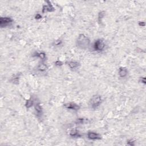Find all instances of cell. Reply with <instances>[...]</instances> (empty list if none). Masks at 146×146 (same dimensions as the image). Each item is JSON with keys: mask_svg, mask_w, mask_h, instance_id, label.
<instances>
[{"mask_svg": "<svg viewBox=\"0 0 146 146\" xmlns=\"http://www.w3.org/2000/svg\"><path fill=\"white\" fill-rule=\"evenodd\" d=\"M76 45L81 49L86 50L89 47L90 45V39L87 36L83 34H81L78 35L76 40Z\"/></svg>", "mask_w": 146, "mask_h": 146, "instance_id": "6da1fadb", "label": "cell"}, {"mask_svg": "<svg viewBox=\"0 0 146 146\" xmlns=\"http://www.w3.org/2000/svg\"><path fill=\"white\" fill-rule=\"evenodd\" d=\"M102 102V98L101 95L96 94L93 95L89 101V105L92 109H96Z\"/></svg>", "mask_w": 146, "mask_h": 146, "instance_id": "7a4b0ae2", "label": "cell"}, {"mask_svg": "<svg viewBox=\"0 0 146 146\" xmlns=\"http://www.w3.org/2000/svg\"><path fill=\"white\" fill-rule=\"evenodd\" d=\"M106 44L105 41L102 39H96L93 44V48L96 52H102L105 50Z\"/></svg>", "mask_w": 146, "mask_h": 146, "instance_id": "3957f363", "label": "cell"}, {"mask_svg": "<svg viewBox=\"0 0 146 146\" xmlns=\"http://www.w3.org/2000/svg\"><path fill=\"white\" fill-rule=\"evenodd\" d=\"M13 21L10 17H1V18H0V27L1 28L5 27L10 24H12Z\"/></svg>", "mask_w": 146, "mask_h": 146, "instance_id": "277c9868", "label": "cell"}, {"mask_svg": "<svg viewBox=\"0 0 146 146\" xmlns=\"http://www.w3.org/2000/svg\"><path fill=\"white\" fill-rule=\"evenodd\" d=\"M87 137L88 139L92 140H98L102 139L101 135L94 131H88L87 134Z\"/></svg>", "mask_w": 146, "mask_h": 146, "instance_id": "5b68a950", "label": "cell"}, {"mask_svg": "<svg viewBox=\"0 0 146 146\" xmlns=\"http://www.w3.org/2000/svg\"><path fill=\"white\" fill-rule=\"evenodd\" d=\"M64 107L67 110L73 111H78L80 109V108H81L79 105H78L77 103L73 102L66 103V104L64 105Z\"/></svg>", "mask_w": 146, "mask_h": 146, "instance_id": "8992f818", "label": "cell"}, {"mask_svg": "<svg viewBox=\"0 0 146 146\" xmlns=\"http://www.w3.org/2000/svg\"><path fill=\"white\" fill-rule=\"evenodd\" d=\"M34 107L36 115L38 118H41L43 115V109H42L41 105H40L39 103H34Z\"/></svg>", "mask_w": 146, "mask_h": 146, "instance_id": "52a82bcc", "label": "cell"}, {"mask_svg": "<svg viewBox=\"0 0 146 146\" xmlns=\"http://www.w3.org/2000/svg\"><path fill=\"white\" fill-rule=\"evenodd\" d=\"M67 65L69 68L71 70L77 69L80 66V63L77 62V61H69V62H67Z\"/></svg>", "mask_w": 146, "mask_h": 146, "instance_id": "ba28073f", "label": "cell"}, {"mask_svg": "<svg viewBox=\"0 0 146 146\" xmlns=\"http://www.w3.org/2000/svg\"><path fill=\"white\" fill-rule=\"evenodd\" d=\"M48 4L45 5L43 6V8H42V13H45L46 12H52L55 10L53 6L51 5V3L50 2H48Z\"/></svg>", "mask_w": 146, "mask_h": 146, "instance_id": "9c48e42d", "label": "cell"}, {"mask_svg": "<svg viewBox=\"0 0 146 146\" xmlns=\"http://www.w3.org/2000/svg\"><path fill=\"white\" fill-rule=\"evenodd\" d=\"M69 135L70 136L74 137V138H78V137H81L82 136L81 134L77 129H74V130H72L70 131Z\"/></svg>", "mask_w": 146, "mask_h": 146, "instance_id": "30bf717a", "label": "cell"}, {"mask_svg": "<svg viewBox=\"0 0 146 146\" xmlns=\"http://www.w3.org/2000/svg\"><path fill=\"white\" fill-rule=\"evenodd\" d=\"M118 74L120 78H125L128 74V70L126 67H120L118 71Z\"/></svg>", "mask_w": 146, "mask_h": 146, "instance_id": "8fae6325", "label": "cell"}, {"mask_svg": "<svg viewBox=\"0 0 146 146\" xmlns=\"http://www.w3.org/2000/svg\"><path fill=\"white\" fill-rule=\"evenodd\" d=\"M33 56L38 57V58L41 59L42 61H45L46 59V54L44 52H40V53L36 52L33 54Z\"/></svg>", "mask_w": 146, "mask_h": 146, "instance_id": "7c38bea8", "label": "cell"}, {"mask_svg": "<svg viewBox=\"0 0 146 146\" xmlns=\"http://www.w3.org/2000/svg\"><path fill=\"white\" fill-rule=\"evenodd\" d=\"M34 99L32 97H30V98L27 99L25 102V107H26L27 109H30L33 106H34Z\"/></svg>", "mask_w": 146, "mask_h": 146, "instance_id": "4fadbf2b", "label": "cell"}, {"mask_svg": "<svg viewBox=\"0 0 146 146\" xmlns=\"http://www.w3.org/2000/svg\"><path fill=\"white\" fill-rule=\"evenodd\" d=\"M75 122L77 124H87L88 123H89V120H88L87 118H77Z\"/></svg>", "mask_w": 146, "mask_h": 146, "instance_id": "5bb4252c", "label": "cell"}, {"mask_svg": "<svg viewBox=\"0 0 146 146\" xmlns=\"http://www.w3.org/2000/svg\"><path fill=\"white\" fill-rule=\"evenodd\" d=\"M20 75L18 74H14L13 77L11 78L10 81H11L13 83L15 84H18L20 82Z\"/></svg>", "mask_w": 146, "mask_h": 146, "instance_id": "9a60e30c", "label": "cell"}, {"mask_svg": "<svg viewBox=\"0 0 146 146\" xmlns=\"http://www.w3.org/2000/svg\"><path fill=\"white\" fill-rule=\"evenodd\" d=\"M47 69V66L45 63H41L38 65L37 67V70L40 72H44Z\"/></svg>", "mask_w": 146, "mask_h": 146, "instance_id": "2e32d148", "label": "cell"}, {"mask_svg": "<svg viewBox=\"0 0 146 146\" xmlns=\"http://www.w3.org/2000/svg\"><path fill=\"white\" fill-rule=\"evenodd\" d=\"M105 16V12L104 11H102L101 12L99 13L98 14V21L99 22H102V19L104 18V17Z\"/></svg>", "mask_w": 146, "mask_h": 146, "instance_id": "e0dca14e", "label": "cell"}, {"mask_svg": "<svg viewBox=\"0 0 146 146\" xmlns=\"http://www.w3.org/2000/svg\"><path fill=\"white\" fill-rule=\"evenodd\" d=\"M62 41H61L60 39H58V40H56V41H55L54 42V46H59L62 45Z\"/></svg>", "mask_w": 146, "mask_h": 146, "instance_id": "ac0fdd59", "label": "cell"}, {"mask_svg": "<svg viewBox=\"0 0 146 146\" xmlns=\"http://www.w3.org/2000/svg\"><path fill=\"white\" fill-rule=\"evenodd\" d=\"M127 144L129 145L133 146L135 145V140H133L132 139H129V140H128L127 141Z\"/></svg>", "mask_w": 146, "mask_h": 146, "instance_id": "d6986e66", "label": "cell"}, {"mask_svg": "<svg viewBox=\"0 0 146 146\" xmlns=\"http://www.w3.org/2000/svg\"><path fill=\"white\" fill-rule=\"evenodd\" d=\"M54 63H55V65L57 66H61L63 65V62L60 60L56 61Z\"/></svg>", "mask_w": 146, "mask_h": 146, "instance_id": "ffe728a7", "label": "cell"}, {"mask_svg": "<svg viewBox=\"0 0 146 146\" xmlns=\"http://www.w3.org/2000/svg\"><path fill=\"white\" fill-rule=\"evenodd\" d=\"M139 82H140L141 83L145 84V77H140L139 79Z\"/></svg>", "mask_w": 146, "mask_h": 146, "instance_id": "44dd1931", "label": "cell"}, {"mask_svg": "<svg viewBox=\"0 0 146 146\" xmlns=\"http://www.w3.org/2000/svg\"><path fill=\"white\" fill-rule=\"evenodd\" d=\"M35 18L36 20H40L42 18V16L40 14H37L35 16Z\"/></svg>", "mask_w": 146, "mask_h": 146, "instance_id": "7402d4cb", "label": "cell"}, {"mask_svg": "<svg viewBox=\"0 0 146 146\" xmlns=\"http://www.w3.org/2000/svg\"><path fill=\"white\" fill-rule=\"evenodd\" d=\"M139 25H140V26H145V23L144 22H140L139 23Z\"/></svg>", "mask_w": 146, "mask_h": 146, "instance_id": "603a6c76", "label": "cell"}]
</instances>
